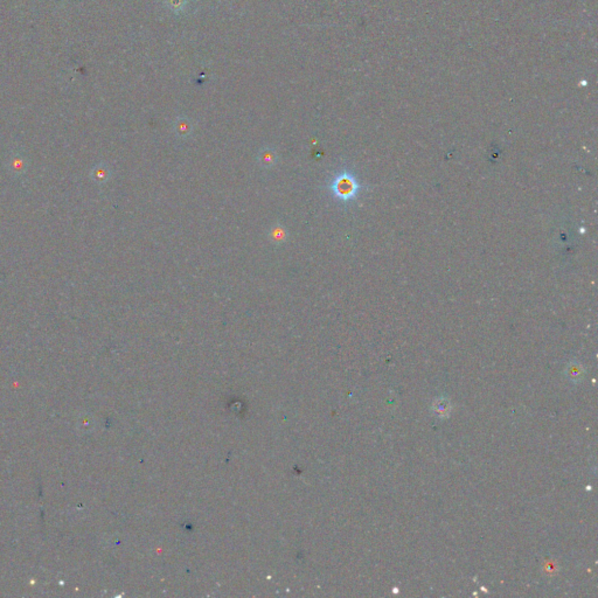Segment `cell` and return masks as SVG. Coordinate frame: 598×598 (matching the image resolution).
Wrapping results in <instances>:
<instances>
[{"instance_id": "6da1fadb", "label": "cell", "mask_w": 598, "mask_h": 598, "mask_svg": "<svg viewBox=\"0 0 598 598\" xmlns=\"http://www.w3.org/2000/svg\"><path fill=\"white\" fill-rule=\"evenodd\" d=\"M331 191L338 199L349 201L354 199L359 191V185L354 177L347 172L340 173L331 184Z\"/></svg>"}, {"instance_id": "7a4b0ae2", "label": "cell", "mask_w": 598, "mask_h": 598, "mask_svg": "<svg viewBox=\"0 0 598 598\" xmlns=\"http://www.w3.org/2000/svg\"><path fill=\"white\" fill-rule=\"evenodd\" d=\"M433 410L434 413L438 415L440 417H445L450 414L451 406H450V402L446 398L438 397L435 400L433 403Z\"/></svg>"}, {"instance_id": "3957f363", "label": "cell", "mask_w": 598, "mask_h": 598, "mask_svg": "<svg viewBox=\"0 0 598 598\" xmlns=\"http://www.w3.org/2000/svg\"><path fill=\"white\" fill-rule=\"evenodd\" d=\"M583 374H584L583 368H582L581 364L577 363V362L569 363L566 368L567 378H568L570 381H573V382L581 381L582 378H583Z\"/></svg>"}, {"instance_id": "277c9868", "label": "cell", "mask_w": 598, "mask_h": 598, "mask_svg": "<svg viewBox=\"0 0 598 598\" xmlns=\"http://www.w3.org/2000/svg\"><path fill=\"white\" fill-rule=\"evenodd\" d=\"M258 160H259V162H261L262 166L268 169V168H271V166L275 165L276 160H277V156H276L275 151L270 150V149H265V150H263L261 153H259Z\"/></svg>"}, {"instance_id": "5b68a950", "label": "cell", "mask_w": 598, "mask_h": 598, "mask_svg": "<svg viewBox=\"0 0 598 598\" xmlns=\"http://www.w3.org/2000/svg\"><path fill=\"white\" fill-rule=\"evenodd\" d=\"M189 130H191V127H189L188 124L186 123V122H184V120H182V122H180L177 125V131L179 132V135H184V136L185 135H188L189 134Z\"/></svg>"}]
</instances>
